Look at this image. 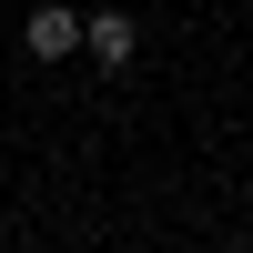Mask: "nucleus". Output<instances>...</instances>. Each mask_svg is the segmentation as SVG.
<instances>
[{
  "label": "nucleus",
  "instance_id": "obj_1",
  "mask_svg": "<svg viewBox=\"0 0 253 253\" xmlns=\"http://www.w3.org/2000/svg\"><path fill=\"white\" fill-rule=\"evenodd\" d=\"M20 51H31V61H71L81 51V10H71V0H41V10L20 20Z\"/></svg>",
  "mask_w": 253,
  "mask_h": 253
},
{
  "label": "nucleus",
  "instance_id": "obj_2",
  "mask_svg": "<svg viewBox=\"0 0 253 253\" xmlns=\"http://www.w3.org/2000/svg\"><path fill=\"white\" fill-rule=\"evenodd\" d=\"M81 51H91L101 71H122V61L142 51V20H132V10H91V20H81Z\"/></svg>",
  "mask_w": 253,
  "mask_h": 253
}]
</instances>
